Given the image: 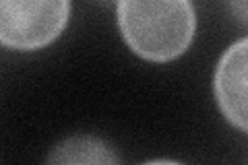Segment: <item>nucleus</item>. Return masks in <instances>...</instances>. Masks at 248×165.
Masks as SVG:
<instances>
[{
    "label": "nucleus",
    "mask_w": 248,
    "mask_h": 165,
    "mask_svg": "<svg viewBox=\"0 0 248 165\" xmlns=\"http://www.w3.org/2000/svg\"><path fill=\"white\" fill-rule=\"evenodd\" d=\"M48 163H60V165H104V163H118L120 157L112 151V147L106 140L89 135L71 136L64 138L52 149V153L46 157Z\"/></svg>",
    "instance_id": "20e7f679"
},
{
    "label": "nucleus",
    "mask_w": 248,
    "mask_h": 165,
    "mask_svg": "<svg viewBox=\"0 0 248 165\" xmlns=\"http://www.w3.org/2000/svg\"><path fill=\"white\" fill-rule=\"evenodd\" d=\"M230 6H232V13L238 17V21L246 23V0H230Z\"/></svg>",
    "instance_id": "39448f33"
},
{
    "label": "nucleus",
    "mask_w": 248,
    "mask_h": 165,
    "mask_svg": "<svg viewBox=\"0 0 248 165\" xmlns=\"http://www.w3.org/2000/svg\"><path fill=\"white\" fill-rule=\"evenodd\" d=\"M116 17L126 45L149 62L182 56L197 29L190 0H118Z\"/></svg>",
    "instance_id": "f257e3e1"
},
{
    "label": "nucleus",
    "mask_w": 248,
    "mask_h": 165,
    "mask_svg": "<svg viewBox=\"0 0 248 165\" xmlns=\"http://www.w3.org/2000/svg\"><path fill=\"white\" fill-rule=\"evenodd\" d=\"M248 64V42L238 39L223 52L217 62L213 76V91L221 114L238 130H248L246 116V66Z\"/></svg>",
    "instance_id": "7ed1b4c3"
},
{
    "label": "nucleus",
    "mask_w": 248,
    "mask_h": 165,
    "mask_svg": "<svg viewBox=\"0 0 248 165\" xmlns=\"http://www.w3.org/2000/svg\"><path fill=\"white\" fill-rule=\"evenodd\" d=\"M102 2H112V0H102Z\"/></svg>",
    "instance_id": "423d86ee"
},
{
    "label": "nucleus",
    "mask_w": 248,
    "mask_h": 165,
    "mask_svg": "<svg viewBox=\"0 0 248 165\" xmlns=\"http://www.w3.org/2000/svg\"><path fill=\"white\" fill-rule=\"evenodd\" d=\"M71 0H0V45L31 52L64 31Z\"/></svg>",
    "instance_id": "f03ea898"
}]
</instances>
